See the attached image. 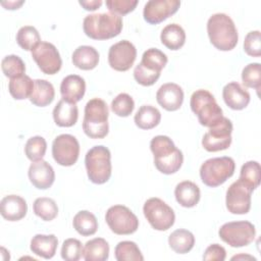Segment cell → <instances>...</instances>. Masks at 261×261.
Returning <instances> with one entry per match:
<instances>
[{
  "label": "cell",
  "mask_w": 261,
  "mask_h": 261,
  "mask_svg": "<svg viewBox=\"0 0 261 261\" xmlns=\"http://www.w3.org/2000/svg\"><path fill=\"white\" fill-rule=\"evenodd\" d=\"M156 168L164 174H172L179 170L184 162L182 152L177 149L172 140L163 135L154 137L150 142Z\"/></svg>",
  "instance_id": "1"
},
{
  "label": "cell",
  "mask_w": 261,
  "mask_h": 261,
  "mask_svg": "<svg viewBox=\"0 0 261 261\" xmlns=\"http://www.w3.org/2000/svg\"><path fill=\"white\" fill-rule=\"evenodd\" d=\"M207 33L211 44L220 51L232 50L239 41L236 24L225 13H214L209 17Z\"/></svg>",
  "instance_id": "2"
},
{
  "label": "cell",
  "mask_w": 261,
  "mask_h": 261,
  "mask_svg": "<svg viewBox=\"0 0 261 261\" xmlns=\"http://www.w3.org/2000/svg\"><path fill=\"white\" fill-rule=\"evenodd\" d=\"M83 30L91 39L108 40L120 34L122 18L112 12L89 14L84 18Z\"/></svg>",
  "instance_id": "3"
},
{
  "label": "cell",
  "mask_w": 261,
  "mask_h": 261,
  "mask_svg": "<svg viewBox=\"0 0 261 261\" xmlns=\"http://www.w3.org/2000/svg\"><path fill=\"white\" fill-rule=\"evenodd\" d=\"M109 110L106 102L100 98L89 100L85 106L83 130L91 139H103L108 135Z\"/></svg>",
  "instance_id": "4"
},
{
  "label": "cell",
  "mask_w": 261,
  "mask_h": 261,
  "mask_svg": "<svg viewBox=\"0 0 261 261\" xmlns=\"http://www.w3.org/2000/svg\"><path fill=\"white\" fill-rule=\"evenodd\" d=\"M192 111L197 115L200 124L213 127L223 119L221 107L217 104L214 96L207 90L195 91L190 100Z\"/></svg>",
  "instance_id": "5"
},
{
  "label": "cell",
  "mask_w": 261,
  "mask_h": 261,
  "mask_svg": "<svg viewBox=\"0 0 261 261\" xmlns=\"http://www.w3.org/2000/svg\"><path fill=\"white\" fill-rule=\"evenodd\" d=\"M85 165L89 179L96 185L109 180L112 171L111 153L105 146L92 147L85 156Z\"/></svg>",
  "instance_id": "6"
},
{
  "label": "cell",
  "mask_w": 261,
  "mask_h": 261,
  "mask_svg": "<svg viewBox=\"0 0 261 261\" xmlns=\"http://www.w3.org/2000/svg\"><path fill=\"white\" fill-rule=\"evenodd\" d=\"M236 163L231 157H215L204 161L200 167V177L204 185L216 188L224 184L234 173Z\"/></svg>",
  "instance_id": "7"
},
{
  "label": "cell",
  "mask_w": 261,
  "mask_h": 261,
  "mask_svg": "<svg viewBox=\"0 0 261 261\" xmlns=\"http://www.w3.org/2000/svg\"><path fill=\"white\" fill-rule=\"evenodd\" d=\"M219 238L232 248H241L250 245L256 236L253 223L247 220L231 221L222 224L218 230Z\"/></svg>",
  "instance_id": "8"
},
{
  "label": "cell",
  "mask_w": 261,
  "mask_h": 261,
  "mask_svg": "<svg viewBox=\"0 0 261 261\" xmlns=\"http://www.w3.org/2000/svg\"><path fill=\"white\" fill-rule=\"evenodd\" d=\"M143 212L150 225L156 230H167L174 224V211L159 198L148 199L143 206Z\"/></svg>",
  "instance_id": "9"
},
{
  "label": "cell",
  "mask_w": 261,
  "mask_h": 261,
  "mask_svg": "<svg viewBox=\"0 0 261 261\" xmlns=\"http://www.w3.org/2000/svg\"><path fill=\"white\" fill-rule=\"evenodd\" d=\"M105 220L112 232L122 236L132 234L139 227V219L134 212L123 205H114L108 208Z\"/></svg>",
  "instance_id": "10"
},
{
  "label": "cell",
  "mask_w": 261,
  "mask_h": 261,
  "mask_svg": "<svg viewBox=\"0 0 261 261\" xmlns=\"http://www.w3.org/2000/svg\"><path fill=\"white\" fill-rule=\"evenodd\" d=\"M80 155V144L76 138L69 134L57 136L52 143V156L61 166L73 165Z\"/></svg>",
  "instance_id": "11"
},
{
  "label": "cell",
  "mask_w": 261,
  "mask_h": 261,
  "mask_svg": "<svg viewBox=\"0 0 261 261\" xmlns=\"http://www.w3.org/2000/svg\"><path fill=\"white\" fill-rule=\"evenodd\" d=\"M232 123L223 117V119L215 126L210 127L203 136L202 146L208 152H217L226 150L231 144Z\"/></svg>",
  "instance_id": "12"
},
{
  "label": "cell",
  "mask_w": 261,
  "mask_h": 261,
  "mask_svg": "<svg viewBox=\"0 0 261 261\" xmlns=\"http://www.w3.org/2000/svg\"><path fill=\"white\" fill-rule=\"evenodd\" d=\"M32 57L41 71L46 74L57 73L62 65V60L57 48L49 42L41 41L32 50Z\"/></svg>",
  "instance_id": "13"
},
{
  "label": "cell",
  "mask_w": 261,
  "mask_h": 261,
  "mask_svg": "<svg viewBox=\"0 0 261 261\" xmlns=\"http://www.w3.org/2000/svg\"><path fill=\"white\" fill-rule=\"evenodd\" d=\"M253 191L240 179L232 182L225 196V205L228 212L232 214H247L251 208V197Z\"/></svg>",
  "instance_id": "14"
},
{
  "label": "cell",
  "mask_w": 261,
  "mask_h": 261,
  "mask_svg": "<svg viewBox=\"0 0 261 261\" xmlns=\"http://www.w3.org/2000/svg\"><path fill=\"white\" fill-rule=\"evenodd\" d=\"M137 57V49L127 40L113 44L108 51V63L117 71H126L133 65Z\"/></svg>",
  "instance_id": "15"
},
{
  "label": "cell",
  "mask_w": 261,
  "mask_h": 261,
  "mask_svg": "<svg viewBox=\"0 0 261 261\" xmlns=\"http://www.w3.org/2000/svg\"><path fill=\"white\" fill-rule=\"evenodd\" d=\"M180 6L178 0H150L143 10L144 19L150 24H157L174 14Z\"/></svg>",
  "instance_id": "16"
},
{
  "label": "cell",
  "mask_w": 261,
  "mask_h": 261,
  "mask_svg": "<svg viewBox=\"0 0 261 261\" xmlns=\"http://www.w3.org/2000/svg\"><path fill=\"white\" fill-rule=\"evenodd\" d=\"M158 104L167 111L179 109L184 102V91L181 87L174 83L163 84L156 93Z\"/></svg>",
  "instance_id": "17"
},
{
  "label": "cell",
  "mask_w": 261,
  "mask_h": 261,
  "mask_svg": "<svg viewBox=\"0 0 261 261\" xmlns=\"http://www.w3.org/2000/svg\"><path fill=\"white\" fill-rule=\"evenodd\" d=\"M28 174L32 185L39 190L49 189L55 180L53 167L43 159L34 161L29 167Z\"/></svg>",
  "instance_id": "18"
},
{
  "label": "cell",
  "mask_w": 261,
  "mask_h": 261,
  "mask_svg": "<svg viewBox=\"0 0 261 261\" xmlns=\"http://www.w3.org/2000/svg\"><path fill=\"white\" fill-rule=\"evenodd\" d=\"M27 202L20 196L8 195L0 202V213L8 221H18L27 215Z\"/></svg>",
  "instance_id": "19"
},
{
  "label": "cell",
  "mask_w": 261,
  "mask_h": 261,
  "mask_svg": "<svg viewBox=\"0 0 261 261\" xmlns=\"http://www.w3.org/2000/svg\"><path fill=\"white\" fill-rule=\"evenodd\" d=\"M222 98L225 104L233 110L245 109L250 103L249 92L237 82H230L223 87Z\"/></svg>",
  "instance_id": "20"
},
{
  "label": "cell",
  "mask_w": 261,
  "mask_h": 261,
  "mask_svg": "<svg viewBox=\"0 0 261 261\" xmlns=\"http://www.w3.org/2000/svg\"><path fill=\"white\" fill-rule=\"evenodd\" d=\"M86 92V82L77 74L65 76L60 84V93L63 100L70 103L81 101Z\"/></svg>",
  "instance_id": "21"
},
{
  "label": "cell",
  "mask_w": 261,
  "mask_h": 261,
  "mask_svg": "<svg viewBox=\"0 0 261 261\" xmlns=\"http://www.w3.org/2000/svg\"><path fill=\"white\" fill-rule=\"evenodd\" d=\"M174 196L176 202L186 208L195 207L201 197L199 187L191 181V180H184L176 185L174 189Z\"/></svg>",
  "instance_id": "22"
},
{
  "label": "cell",
  "mask_w": 261,
  "mask_h": 261,
  "mask_svg": "<svg viewBox=\"0 0 261 261\" xmlns=\"http://www.w3.org/2000/svg\"><path fill=\"white\" fill-rule=\"evenodd\" d=\"M79 118L76 104L61 99L53 109V119L58 126L70 127L74 125Z\"/></svg>",
  "instance_id": "23"
},
{
  "label": "cell",
  "mask_w": 261,
  "mask_h": 261,
  "mask_svg": "<svg viewBox=\"0 0 261 261\" xmlns=\"http://www.w3.org/2000/svg\"><path fill=\"white\" fill-rule=\"evenodd\" d=\"M58 240L55 234H36L31 241V251L44 259H51L56 253Z\"/></svg>",
  "instance_id": "24"
},
{
  "label": "cell",
  "mask_w": 261,
  "mask_h": 261,
  "mask_svg": "<svg viewBox=\"0 0 261 261\" xmlns=\"http://www.w3.org/2000/svg\"><path fill=\"white\" fill-rule=\"evenodd\" d=\"M99 52L92 46H79L72 53L71 60L75 67L83 70L94 69L99 63Z\"/></svg>",
  "instance_id": "25"
},
{
  "label": "cell",
  "mask_w": 261,
  "mask_h": 261,
  "mask_svg": "<svg viewBox=\"0 0 261 261\" xmlns=\"http://www.w3.org/2000/svg\"><path fill=\"white\" fill-rule=\"evenodd\" d=\"M55 97V90L53 85L46 80H35V86L30 101L38 107H45L52 103Z\"/></svg>",
  "instance_id": "26"
},
{
  "label": "cell",
  "mask_w": 261,
  "mask_h": 261,
  "mask_svg": "<svg viewBox=\"0 0 261 261\" xmlns=\"http://www.w3.org/2000/svg\"><path fill=\"white\" fill-rule=\"evenodd\" d=\"M161 43L170 50L180 49L186 42L185 30L177 23H169L163 28L160 35Z\"/></svg>",
  "instance_id": "27"
},
{
  "label": "cell",
  "mask_w": 261,
  "mask_h": 261,
  "mask_svg": "<svg viewBox=\"0 0 261 261\" xmlns=\"http://www.w3.org/2000/svg\"><path fill=\"white\" fill-rule=\"evenodd\" d=\"M83 257L86 261H106L109 257V245L102 238H95L85 244Z\"/></svg>",
  "instance_id": "28"
},
{
  "label": "cell",
  "mask_w": 261,
  "mask_h": 261,
  "mask_svg": "<svg viewBox=\"0 0 261 261\" xmlns=\"http://www.w3.org/2000/svg\"><path fill=\"white\" fill-rule=\"evenodd\" d=\"M169 247L177 254H186L190 252L195 245L194 234L184 228L175 229L168 237Z\"/></svg>",
  "instance_id": "29"
},
{
  "label": "cell",
  "mask_w": 261,
  "mask_h": 261,
  "mask_svg": "<svg viewBox=\"0 0 261 261\" xmlns=\"http://www.w3.org/2000/svg\"><path fill=\"white\" fill-rule=\"evenodd\" d=\"M134 120L139 128L151 129L159 124L161 120V113L152 105H143L135 114Z\"/></svg>",
  "instance_id": "30"
},
{
  "label": "cell",
  "mask_w": 261,
  "mask_h": 261,
  "mask_svg": "<svg viewBox=\"0 0 261 261\" xmlns=\"http://www.w3.org/2000/svg\"><path fill=\"white\" fill-rule=\"evenodd\" d=\"M72 225L80 234L89 237L96 233L98 229V220L92 212L88 210H82L74 215Z\"/></svg>",
  "instance_id": "31"
},
{
  "label": "cell",
  "mask_w": 261,
  "mask_h": 261,
  "mask_svg": "<svg viewBox=\"0 0 261 261\" xmlns=\"http://www.w3.org/2000/svg\"><path fill=\"white\" fill-rule=\"evenodd\" d=\"M34 86L35 81H33L29 75L23 74L22 76L11 79L9 81L8 91L15 100H23L31 97Z\"/></svg>",
  "instance_id": "32"
},
{
  "label": "cell",
  "mask_w": 261,
  "mask_h": 261,
  "mask_svg": "<svg viewBox=\"0 0 261 261\" xmlns=\"http://www.w3.org/2000/svg\"><path fill=\"white\" fill-rule=\"evenodd\" d=\"M239 179L249 187L252 191L257 189L260 185L261 169L260 164L257 161H248L242 165Z\"/></svg>",
  "instance_id": "33"
},
{
  "label": "cell",
  "mask_w": 261,
  "mask_h": 261,
  "mask_svg": "<svg viewBox=\"0 0 261 261\" xmlns=\"http://www.w3.org/2000/svg\"><path fill=\"white\" fill-rule=\"evenodd\" d=\"M168 61V58L165 53L157 48L147 49L142 56L141 64L149 70L161 72Z\"/></svg>",
  "instance_id": "34"
},
{
  "label": "cell",
  "mask_w": 261,
  "mask_h": 261,
  "mask_svg": "<svg viewBox=\"0 0 261 261\" xmlns=\"http://www.w3.org/2000/svg\"><path fill=\"white\" fill-rule=\"evenodd\" d=\"M33 210L34 213L44 221H51L58 214L56 202L47 197L37 198L33 204Z\"/></svg>",
  "instance_id": "35"
},
{
  "label": "cell",
  "mask_w": 261,
  "mask_h": 261,
  "mask_svg": "<svg viewBox=\"0 0 261 261\" xmlns=\"http://www.w3.org/2000/svg\"><path fill=\"white\" fill-rule=\"evenodd\" d=\"M114 256L117 261H143L142 255L138 245L132 241L119 242L114 250Z\"/></svg>",
  "instance_id": "36"
},
{
  "label": "cell",
  "mask_w": 261,
  "mask_h": 261,
  "mask_svg": "<svg viewBox=\"0 0 261 261\" xmlns=\"http://www.w3.org/2000/svg\"><path fill=\"white\" fill-rule=\"evenodd\" d=\"M16 42L23 50L32 51L41 42V37L35 27L24 25L17 31Z\"/></svg>",
  "instance_id": "37"
},
{
  "label": "cell",
  "mask_w": 261,
  "mask_h": 261,
  "mask_svg": "<svg viewBox=\"0 0 261 261\" xmlns=\"http://www.w3.org/2000/svg\"><path fill=\"white\" fill-rule=\"evenodd\" d=\"M1 68L5 76L16 79L22 76L25 72V65L22 59L14 54L5 56L1 61Z\"/></svg>",
  "instance_id": "38"
},
{
  "label": "cell",
  "mask_w": 261,
  "mask_h": 261,
  "mask_svg": "<svg viewBox=\"0 0 261 261\" xmlns=\"http://www.w3.org/2000/svg\"><path fill=\"white\" fill-rule=\"evenodd\" d=\"M47 150L46 140L41 136H35L30 138L24 146L25 156L32 161L42 160Z\"/></svg>",
  "instance_id": "39"
},
{
  "label": "cell",
  "mask_w": 261,
  "mask_h": 261,
  "mask_svg": "<svg viewBox=\"0 0 261 261\" xmlns=\"http://www.w3.org/2000/svg\"><path fill=\"white\" fill-rule=\"evenodd\" d=\"M242 82L245 87L255 89L257 92H259L261 87L260 63L253 62L246 65L242 71Z\"/></svg>",
  "instance_id": "40"
},
{
  "label": "cell",
  "mask_w": 261,
  "mask_h": 261,
  "mask_svg": "<svg viewBox=\"0 0 261 261\" xmlns=\"http://www.w3.org/2000/svg\"><path fill=\"white\" fill-rule=\"evenodd\" d=\"M135 108V102L130 95L126 93L118 94L111 102V110L119 117L129 116Z\"/></svg>",
  "instance_id": "41"
},
{
  "label": "cell",
  "mask_w": 261,
  "mask_h": 261,
  "mask_svg": "<svg viewBox=\"0 0 261 261\" xmlns=\"http://www.w3.org/2000/svg\"><path fill=\"white\" fill-rule=\"evenodd\" d=\"M84 248L76 239H66L61 247V257L65 261H77L82 258Z\"/></svg>",
  "instance_id": "42"
},
{
  "label": "cell",
  "mask_w": 261,
  "mask_h": 261,
  "mask_svg": "<svg viewBox=\"0 0 261 261\" xmlns=\"http://www.w3.org/2000/svg\"><path fill=\"white\" fill-rule=\"evenodd\" d=\"M245 52L252 57L261 55V35L260 31H251L247 34L244 41Z\"/></svg>",
  "instance_id": "43"
},
{
  "label": "cell",
  "mask_w": 261,
  "mask_h": 261,
  "mask_svg": "<svg viewBox=\"0 0 261 261\" xmlns=\"http://www.w3.org/2000/svg\"><path fill=\"white\" fill-rule=\"evenodd\" d=\"M160 73L161 72H156L147 69L141 63H139L134 69V77L136 82L145 87L154 85L158 81Z\"/></svg>",
  "instance_id": "44"
},
{
  "label": "cell",
  "mask_w": 261,
  "mask_h": 261,
  "mask_svg": "<svg viewBox=\"0 0 261 261\" xmlns=\"http://www.w3.org/2000/svg\"><path fill=\"white\" fill-rule=\"evenodd\" d=\"M105 3L110 12L120 16L132 12L139 2L137 0H107Z\"/></svg>",
  "instance_id": "45"
},
{
  "label": "cell",
  "mask_w": 261,
  "mask_h": 261,
  "mask_svg": "<svg viewBox=\"0 0 261 261\" xmlns=\"http://www.w3.org/2000/svg\"><path fill=\"white\" fill-rule=\"evenodd\" d=\"M226 257V251L225 249L218 245V244H212L204 252L203 260L205 261H223Z\"/></svg>",
  "instance_id": "46"
},
{
  "label": "cell",
  "mask_w": 261,
  "mask_h": 261,
  "mask_svg": "<svg viewBox=\"0 0 261 261\" xmlns=\"http://www.w3.org/2000/svg\"><path fill=\"white\" fill-rule=\"evenodd\" d=\"M80 5L84 7L85 10H88V11H94L96 9H98L101 5H102V1L101 0H88V1H79Z\"/></svg>",
  "instance_id": "47"
},
{
  "label": "cell",
  "mask_w": 261,
  "mask_h": 261,
  "mask_svg": "<svg viewBox=\"0 0 261 261\" xmlns=\"http://www.w3.org/2000/svg\"><path fill=\"white\" fill-rule=\"evenodd\" d=\"M23 3L24 1H8V2H1V5L4 6L6 9L14 10V9H18Z\"/></svg>",
  "instance_id": "48"
},
{
  "label": "cell",
  "mask_w": 261,
  "mask_h": 261,
  "mask_svg": "<svg viewBox=\"0 0 261 261\" xmlns=\"http://www.w3.org/2000/svg\"><path fill=\"white\" fill-rule=\"evenodd\" d=\"M253 259V260H256V258H254V257H252V256H249V255H238V256H233L232 258H231V260H234V259Z\"/></svg>",
  "instance_id": "49"
}]
</instances>
